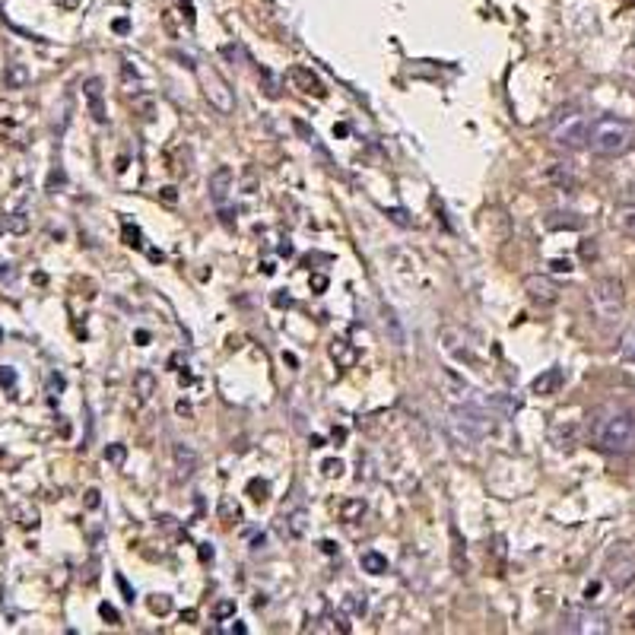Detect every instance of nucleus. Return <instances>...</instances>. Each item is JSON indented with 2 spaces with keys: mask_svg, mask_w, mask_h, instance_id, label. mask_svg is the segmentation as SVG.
Instances as JSON below:
<instances>
[{
  "mask_svg": "<svg viewBox=\"0 0 635 635\" xmlns=\"http://www.w3.org/2000/svg\"><path fill=\"white\" fill-rule=\"evenodd\" d=\"M588 439L603 454H629L635 451V413L626 407H603L591 416Z\"/></svg>",
  "mask_w": 635,
  "mask_h": 635,
  "instance_id": "obj_1",
  "label": "nucleus"
},
{
  "mask_svg": "<svg viewBox=\"0 0 635 635\" xmlns=\"http://www.w3.org/2000/svg\"><path fill=\"white\" fill-rule=\"evenodd\" d=\"M635 143V128L626 118L603 115L597 121H591L588 130V147L597 156H622L626 149H632Z\"/></svg>",
  "mask_w": 635,
  "mask_h": 635,
  "instance_id": "obj_2",
  "label": "nucleus"
},
{
  "mask_svg": "<svg viewBox=\"0 0 635 635\" xmlns=\"http://www.w3.org/2000/svg\"><path fill=\"white\" fill-rule=\"evenodd\" d=\"M489 429H493V413L477 401L458 403L448 413V432L458 445H477L480 439H487Z\"/></svg>",
  "mask_w": 635,
  "mask_h": 635,
  "instance_id": "obj_3",
  "label": "nucleus"
},
{
  "mask_svg": "<svg viewBox=\"0 0 635 635\" xmlns=\"http://www.w3.org/2000/svg\"><path fill=\"white\" fill-rule=\"evenodd\" d=\"M588 302H591V311H594L597 321L613 325L616 318L622 315V308H626V292H622L620 280L603 277V280H594V283H591Z\"/></svg>",
  "mask_w": 635,
  "mask_h": 635,
  "instance_id": "obj_4",
  "label": "nucleus"
},
{
  "mask_svg": "<svg viewBox=\"0 0 635 635\" xmlns=\"http://www.w3.org/2000/svg\"><path fill=\"white\" fill-rule=\"evenodd\" d=\"M588 130H591V121L584 111L578 109H565L553 118L550 124V140L563 149H584L588 147Z\"/></svg>",
  "mask_w": 635,
  "mask_h": 635,
  "instance_id": "obj_5",
  "label": "nucleus"
},
{
  "mask_svg": "<svg viewBox=\"0 0 635 635\" xmlns=\"http://www.w3.org/2000/svg\"><path fill=\"white\" fill-rule=\"evenodd\" d=\"M194 73H197V80H201L207 102L213 105L220 115H232V111H235V90H232V86H229L226 80L213 71V67H194Z\"/></svg>",
  "mask_w": 635,
  "mask_h": 635,
  "instance_id": "obj_6",
  "label": "nucleus"
},
{
  "mask_svg": "<svg viewBox=\"0 0 635 635\" xmlns=\"http://www.w3.org/2000/svg\"><path fill=\"white\" fill-rule=\"evenodd\" d=\"M565 632H582V635H601L610 632V620L601 610H565Z\"/></svg>",
  "mask_w": 635,
  "mask_h": 635,
  "instance_id": "obj_7",
  "label": "nucleus"
},
{
  "mask_svg": "<svg viewBox=\"0 0 635 635\" xmlns=\"http://www.w3.org/2000/svg\"><path fill=\"white\" fill-rule=\"evenodd\" d=\"M525 292H527V299L537 305H556L559 296H563L559 283L553 277H546V273H531V277L525 280Z\"/></svg>",
  "mask_w": 635,
  "mask_h": 635,
  "instance_id": "obj_8",
  "label": "nucleus"
},
{
  "mask_svg": "<svg viewBox=\"0 0 635 635\" xmlns=\"http://www.w3.org/2000/svg\"><path fill=\"white\" fill-rule=\"evenodd\" d=\"M235 188V175L229 166H220V169L210 175V201L216 204V210L220 207H229V194H232Z\"/></svg>",
  "mask_w": 635,
  "mask_h": 635,
  "instance_id": "obj_9",
  "label": "nucleus"
},
{
  "mask_svg": "<svg viewBox=\"0 0 635 635\" xmlns=\"http://www.w3.org/2000/svg\"><path fill=\"white\" fill-rule=\"evenodd\" d=\"M83 96H86V105H90V115L92 121L105 124L109 121V111H105V92H102V80L92 77L83 83Z\"/></svg>",
  "mask_w": 635,
  "mask_h": 635,
  "instance_id": "obj_10",
  "label": "nucleus"
},
{
  "mask_svg": "<svg viewBox=\"0 0 635 635\" xmlns=\"http://www.w3.org/2000/svg\"><path fill=\"white\" fill-rule=\"evenodd\" d=\"M563 382H565V372L559 369V365H553V369L540 372V375L534 378L531 391H534V394H540V397H550V394H556V391L563 388Z\"/></svg>",
  "mask_w": 635,
  "mask_h": 635,
  "instance_id": "obj_11",
  "label": "nucleus"
},
{
  "mask_svg": "<svg viewBox=\"0 0 635 635\" xmlns=\"http://www.w3.org/2000/svg\"><path fill=\"white\" fill-rule=\"evenodd\" d=\"M172 454H175L178 480H191V477H194V470H197V454H194V448L175 445V448H172Z\"/></svg>",
  "mask_w": 635,
  "mask_h": 635,
  "instance_id": "obj_12",
  "label": "nucleus"
},
{
  "mask_svg": "<svg viewBox=\"0 0 635 635\" xmlns=\"http://www.w3.org/2000/svg\"><path fill=\"white\" fill-rule=\"evenodd\" d=\"M460 344V331H454V327H445L441 331V346H445V353H451L454 359H460V363H473V350L470 346H458Z\"/></svg>",
  "mask_w": 635,
  "mask_h": 635,
  "instance_id": "obj_13",
  "label": "nucleus"
},
{
  "mask_svg": "<svg viewBox=\"0 0 635 635\" xmlns=\"http://www.w3.org/2000/svg\"><path fill=\"white\" fill-rule=\"evenodd\" d=\"M289 80L299 86L302 92H315V96H325V86H321V80L315 77V73L308 71V67H292L289 71Z\"/></svg>",
  "mask_w": 635,
  "mask_h": 635,
  "instance_id": "obj_14",
  "label": "nucleus"
},
{
  "mask_svg": "<svg viewBox=\"0 0 635 635\" xmlns=\"http://www.w3.org/2000/svg\"><path fill=\"white\" fill-rule=\"evenodd\" d=\"M305 531H308V512L305 508H296V512H286L283 515V534L292 540L305 537Z\"/></svg>",
  "mask_w": 635,
  "mask_h": 635,
  "instance_id": "obj_15",
  "label": "nucleus"
},
{
  "mask_svg": "<svg viewBox=\"0 0 635 635\" xmlns=\"http://www.w3.org/2000/svg\"><path fill=\"white\" fill-rule=\"evenodd\" d=\"M134 394H137V401H140V403H147L149 397L156 394V375L149 369H140L134 375Z\"/></svg>",
  "mask_w": 635,
  "mask_h": 635,
  "instance_id": "obj_16",
  "label": "nucleus"
},
{
  "mask_svg": "<svg viewBox=\"0 0 635 635\" xmlns=\"http://www.w3.org/2000/svg\"><path fill=\"white\" fill-rule=\"evenodd\" d=\"M359 565H363V572H369V575H384V572H388V556H382L378 550H365L363 556H359Z\"/></svg>",
  "mask_w": 635,
  "mask_h": 635,
  "instance_id": "obj_17",
  "label": "nucleus"
},
{
  "mask_svg": "<svg viewBox=\"0 0 635 635\" xmlns=\"http://www.w3.org/2000/svg\"><path fill=\"white\" fill-rule=\"evenodd\" d=\"M546 229H582L584 220L578 213H563V210H556V213H550L544 220Z\"/></svg>",
  "mask_w": 635,
  "mask_h": 635,
  "instance_id": "obj_18",
  "label": "nucleus"
},
{
  "mask_svg": "<svg viewBox=\"0 0 635 635\" xmlns=\"http://www.w3.org/2000/svg\"><path fill=\"white\" fill-rule=\"evenodd\" d=\"M613 226L620 229V232L635 235V204H622V207L616 210V213H613Z\"/></svg>",
  "mask_w": 635,
  "mask_h": 635,
  "instance_id": "obj_19",
  "label": "nucleus"
},
{
  "mask_svg": "<svg viewBox=\"0 0 635 635\" xmlns=\"http://www.w3.org/2000/svg\"><path fill=\"white\" fill-rule=\"evenodd\" d=\"M331 356L337 359V365H344V369H350V365L356 363V353H353V346L346 344V340H334V344H331Z\"/></svg>",
  "mask_w": 635,
  "mask_h": 635,
  "instance_id": "obj_20",
  "label": "nucleus"
},
{
  "mask_svg": "<svg viewBox=\"0 0 635 635\" xmlns=\"http://www.w3.org/2000/svg\"><path fill=\"white\" fill-rule=\"evenodd\" d=\"M546 178H553L559 188H575V185H578V178L569 172V166H553V169L546 172Z\"/></svg>",
  "mask_w": 635,
  "mask_h": 635,
  "instance_id": "obj_21",
  "label": "nucleus"
},
{
  "mask_svg": "<svg viewBox=\"0 0 635 635\" xmlns=\"http://www.w3.org/2000/svg\"><path fill=\"white\" fill-rule=\"evenodd\" d=\"M384 331H391V340H394V346H403L407 344V337H403V327H401V321H397V315L394 311H384Z\"/></svg>",
  "mask_w": 635,
  "mask_h": 635,
  "instance_id": "obj_22",
  "label": "nucleus"
},
{
  "mask_svg": "<svg viewBox=\"0 0 635 635\" xmlns=\"http://www.w3.org/2000/svg\"><path fill=\"white\" fill-rule=\"evenodd\" d=\"M365 515V502L363 499H350L340 506V518L344 521H359Z\"/></svg>",
  "mask_w": 635,
  "mask_h": 635,
  "instance_id": "obj_23",
  "label": "nucleus"
},
{
  "mask_svg": "<svg viewBox=\"0 0 635 635\" xmlns=\"http://www.w3.org/2000/svg\"><path fill=\"white\" fill-rule=\"evenodd\" d=\"M149 610H153V613H159V616L169 613V610H172V597L169 594H153V597H149Z\"/></svg>",
  "mask_w": 635,
  "mask_h": 635,
  "instance_id": "obj_24",
  "label": "nucleus"
},
{
  "mask_svg": "<svg viewBox=\"0 0 635 635\" xmlns=\"http://www.w3.org/2000/svg\"><path fill=\"white\" fill-rule=\"evenodd\" d=\"M220 515H223V521H226V525H232L235 518H242V508L235 506L232 499H223L220 502Z\"/></svg>",
  "mask_w": 635,
  "mask_h": 635,
  "instance_id": "obj_25",
  "label": "nucleus"
},
{
  "mask_svg": "<svg viewBox=\"0 0 635 635\" xmlns=\"http://www.w3.org/2000/svg\"><path fill=\"white\" fill-rule=\"evenodd\" d=\"M622 356H626L629 363H635V327H629L626 337H622Z\"/></svg>",
  "mask_w": 635,
  "mask_h": 635,
  "instance_id": "obj_26",
  "label": "nucleus"
},
{
  "mask_svg": "<svg viewBox=\"0 0 635 635\" xmlns=\"http://www.w3.org/2000/svg\"><path fill=\"white\" fill-rule=\"evenodd\" d=\"M124 454H128V451H124V445H109V448H105V460H111V464H118V467L124 464Z\"/></svg>",
  "mask_w": 635,
  "mask_h": 635,
  "instance_id": "obj_27",
  "label": "nucleus"
},
{
  "mask_svg": "<svg viewBox=\"0 0 635 635\" xmlns=\"http://www.w3.org/2000/svg\"><path fill=\"white\" fill-rule=\"evenodd\" d=\"M124 239H128L130 248H143V235L137 226H124Z\"/></svg>",
  "mask_w": 635,
  "mask_h": 635,
  "instance_id": "obj_28",
  "label": "nucleus"
},
{
  "mask_svg": "<svg viewBox=\"0 0 635 635\" xmlns=\"http://www.w3.org/2000/svg\"><path fill=\"white\" fill-rule=\"evenodd\" d=\"M248 493H254L251 499L264 502V499H267V483H264V480H251V483H248Z\"/></svg>",
  "mask_w": 635,
  "mask_h": 635,
  "instance_id": "obj_29",
  "label": "nucleus"
},
{
  "mask_svg": "<svg viewBox=\"0 0 635 635\" xmlns=\"http://www.w3.org/2000/svg\"><path fill=\"white\" fill-rule=\"evenodd\" d=\"M321 473H325V477H340V473H344V460H325V464H321Z\"/></svg>",
  "mask_w": 635,
  "mask_h": 635,
  "instance_id": "obj_30",
  "label": "nucleus"
},
{
  "mask_svg": "<svg viewBox=\"0 0 635 635\" xmlns=\"http://www.w3.org/2000/svg\"><path fill=\"white\" fill-rule=\"evenodd\" d=\"M26 80H29L26 67H23V64H14V71H10V86H20V83H26Z\"/></svg>",
  "mask_w": 635,
  "mask_h": 635,
  "instance_id": "obj_31",
  "label": "nucleus"
},
{
  "mask_svg": "<svg viewBox=\"0 0 635 635\" xmlns=\"http://www.w3.org/2000/svg\"><path fill=\"white\" fill-rule=\"evenodd\" d=\"M622 73H626V77H632V80H635V48H629V52H626V58H622Z\"/></svg>",
  "mask_w": 635,
  "mask_h": 635,
  "instance_id": "obj_32",
  "label": "nucleus"
},
{
  "mask_svg": "<svg viewBox=\"0 0 635 635\" xmlns=\"http://www.w3.org/2000/svg\"><path fill=\"white\" fill-rule=\"evenodd\" d=\"M388 216H391V223H397V226H410V216H407V210H401V207H391V210H388Z\"/></svg>",
  "mask_w": 635,
  "mask_h": 635,
  "instance_id": "obj_33",
  "label": "nucleus"
},
{
  "mask_svg": "<svg viewBox=\"0 0 635 635\" xmlns=\"http://www.w3.org/2000/svg\"><path fill=\"white\" fill-rule=\"evenodd\" d=\"M213 613H216V620H226V616L235 613V603H232V601H220V603H216Z\"/></svg>",
  "mask_w": 635,
  "mask_h": 635,
  "instance_id": "obj_34",
  "label": "nucleus"
},
{
  "mask_svg": "<svg viewBox=\"0 0 635 635\" xmlns=\"http://www.w3.org/2000/svg\"><path fill=\"white\" fill-rule=\"evenodd\" d=\"M99 613H102L109 622H118V610H115V607H109V603H102V607H99Z\"/></svg>",
  "mask_w": 635,
  "mask_h": 635,
  "instance_id": "obj_35",
  "label": "nucleus"
},
{
  "mask_svg": "<svg viewBox=\"0 0 635 635\" xmlns=\"http://www.w3.org/2000/svg\"><path fill=\"white\" fill-rule=\"evenodd\" d=\"M346 607H350L356 616H363L365 613V597H363V601H346Z\"/></svg>",
  "mask_w": 635,
  "mask_h": 635,
  "instance_id": "obj_36",
  "label": "nucleus"
},
{
  "mask_svg": "<svg viewBox=\"0 0 635 635\" xmlns=\"http://www.w3.org/2000/svg\"><path fill=\"white\" fill-rule=\"evenodd\" d=\"M86 508H99V493H96V489L86 493Z\"/></svg>",
  "mask_w": 635,
  "mask_h": 635,
  "instance_id": "obj_37",
  "label": "nucleus"
},
{
  "mask_svg": "<svg viewBox=\"0 0 635 635\" xmlns=\"http://www.w3.org/2000/svg\"><path fill=\"white\" fill-rule=\"evenodd\" d=\"M550 267H553V270H559V273H563V270L569 273V270H572V261H553Z\"/></svg>",
  "mask_w": 635,
  "mask_h": 635,
  "instance_id": "obj_38",
  "label": "nucleus"
},
{
  "mask_svg": "<svg viewBox=\"0 0 635 635\" xmlns=\"http://www.w3.org/2000/svg\"><path fill=\"white\" fill-rule=\"evenodd\" d=\"M311 289H327V277H311Z\"/></svg>",
  "mask_w": 635,
  "mask_h": 635,
  "instance_id": "obj_39",
  "label": "nucleus"
},
{
  "mask_svg": "<svg viewBox=\"0 0 635 635\" xmlns=\"http://www.w3.org/2000/svg\"><path fill=\"white\" fill-rule=\"evenodd\" d=\"M321 553H327V556H334V553H337V544H334V540H321Z\"/></svg>",
  "mask_w": 635,
  "mask_h": 635,
  "instance_id": "obj_40",
  "label": "nucleus"
},
{
  "mask_svg": "<svg viewBox=\"0 0 635 635\" xmlns=\"http://www.w3.org/2000/svg\"><path fill=\"white\" fill-rule=\"evenodd\" d=\"M118 588H121V591H124V597H128V601H134V591H130V584H128V582H124V578H121V575H118Z\"/></svg>",
  "mask_w": 635,
  "mask_h": 635,
  "instance_id": "obj_41",
  "label": "nucleus"
},
{
  "mask_svg": "<svg viewBox=\"0 0 635 635\" xmlns=\"http://www.w3.org/2000/svg\"><path fill=\"white\" fill-rule=\"evenodd\" d=\"M16 382V375L10 369H0V384H14Z\"/></svg>",
  "mask_w": 635,
  "mask_h": 635,
  "instance_id": "obj_42",
  "label": "nucleus"
},
{
  "mask_svg": "<svg viewBox=\"0 0 635 635\" xmlns=\"http://www.w3.org/2000/svg\"><path fill=\"white\" fill-rule=\"evenodd\" d=\"M292 299L289 296H283V292H280V296H273V305H280V308H283V305H289Z\"/></svg>",
  "mask_w": 635,
  "mask_h": 635,
  "instance_id": "obj_43",
  "label": "nucleus"
},
{
  "mask_svg": "<svg viewBox=\"0 0 635 635\" xmlns=\"http://www.w3.org/2000/svg\"><path fill=\"white\" fill-rule=\"evenodd\" d=\"M163 201L175 204V188H163Z\"/></svg>",
  "mask_w": 635,
  "mask_h": 635,
  "instance_id": "obj_44",
  "label": "nucleus"
},
{
  "mask_svg": "<svg viewBox=\"0 0 635 635\" xmlns=\"http://www.w3.org/2000/svg\"><path fill=\"white\" fill-rule=\"evenodd\" d=\"M137 340H140V346H147V340H149V334H147V331H137Z\"/></svg>",
  "mask_w": 635,
  "mask_h": 635,
  "instance_id": "obj_45",
  "label": "nucleus"
},
{
  "mask_svg": "<svg viewBox=\"0 0 635 635\" xmlns=\"http://www.w3.org/2000/svg\"><path fill=\"white\" fill-rule=\"evenodd\" d=\"M58 4H64V7H77V0H58Z\"/></svg>",
  "mask_w": 635,
  "mask_h": 635,
  "instance_id": "obj_46",
  "label": "nucleus"
},
{
  "mask_svg": "<svg viewBox=\"0 0 635 635\" xmlns=\"http://www.w3.org/2000/svg\"><path fill=\"white\" fill-rule=\"evenodd\" d=\"M629 4H635V0H629Z\"/></svg>",
  "mask_w": 635,
  "mask_h": 635,
  "instance_id": "obj_47",
  "label": "nucleus"
}]
</instances>
